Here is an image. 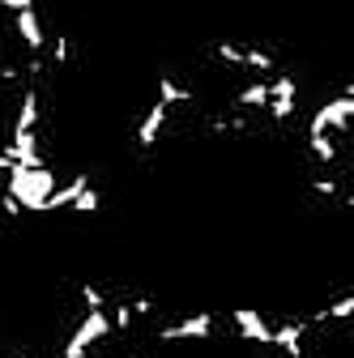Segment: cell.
I'll use <instances>...</instances> for the list:
<instances>
[{
	"label": "cell",
	"instance_id": "6da1fadb",
	"mask_svg": "<svg viewBox=\"0 0 354 358\" xmlns=\"http://www.w3.org/2000/svg\"><path fill=\"white\" fill-rule=\"evenodd\" d=\"M350 132H354V94L341 90L337 99L320 103L312 124H307V154L316 158V171L341 166L346 145H350Z\"/></svg>",
	"mask_w": 354,
	"mask_h": 358
},
{
	"label": "cell",
	"instance_id": "7a4b0ae2",
	"mask_svg": "<svg viewBox=\"0 0 354 358\" xmlns=\"http://www.w3.org/2000/svg\"><path fill=\"white\" fill-rule=\"evenodd\" d=\"M213 333H218V316L213 311H197V316H180L171 324H158L150 333V341H158V345H188V341H213Z\"/></svg>",
	"mask_w": 354,
	"mask_h": 358
},
{
	"label": "cell",
	"instance_id": "3957f363",
	"mask_svg": "<svg viewBox=\"0 0 354 358\" xmlns=\"http://www.w3.org/2000/svg\"><path fill=\"white\" fill-rule=\"evenodd\" d=\"M34 0H0V13H17V9H30Z\"/></svg>",
	"mask_w": 354,
	"mask_h": 358
}]
</instances>
